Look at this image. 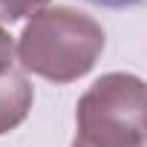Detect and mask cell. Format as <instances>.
Segmentation results:
<instances>
[{"mask_svg":"<svg viewBox=\"0 0 147 147\" xmlns=\"http://www.w3.org/2000/svg\"><path fill=\"white\" fill-rule=\"evenodd\" d=\"M104 43L107 38L98 20L69 6H49L26 23L18 40V61L32 75L69 84L95 66Z\"/></svg>","mask_w":147,"mask_h":147,"instance_id":"obj_1","label":"cell"},{"mask_svg":"<svg viewBox=\"0 0 147 147\" xmlns=\"http://www.w3.org/2000/svg\"><path fill=\"white\" fill-rule=\"evenodd\" d=\"M72 147H144V81L130 72L101 75L78 101Z\"/></svg>","mask_w":147,"mask_h":147,"instance_id":"obj_2","label":"cell"},{"mask_svg":"<svg viewBox=\"0 0 147 147\" xmlns=\"http://www.w3.org/2000/svg\"><path fill=\"white\" fill-rule=\"evenodd\" d=\"M32 101H35V90L23 78V72L9 69L0 75V136L26 121Z\"/></svg>","mask_w":147,"mask_h":147,"instance_id":"obj_3","label":"cell"},{"mask_svg":"<svg viewBox=\"0 0 147 147\" xmlns=\"http://www.w3.org/2000/svg\"><path fill=\"white\" fill-rule=\"evenodd\" d=\"M49 0H0V23H15L23 18H35L46 9Z\"/></svg>","mask_w":147,"mask_h":147,"instance_id":"obj_4","label":"cell"},{"mask_svg":"<svg viewBox=\"0 0 147 147\" xmlns=\"http://www.w3.org/2000/svg\"><path fill=\"white\" fill-rule=\"evenodd\" d=\"M12 61H15V43H12L9 32L0 26V75L12 69Z\"/></svg>","mask_w":147,"mask_h":147,"instance_id":"obj_5","label":"cell"},{"mask_svg":"<svg viewBox=\"0 0 147 147\" xmlns=\"http://www.w3.org/2000/svg\"><path fill=\"white\" fill-rule=\"evenodd\" d=\"M87 3H92V6H104V9H133V6L144 3V0H87Z\"/></svg>","mask_w":147,"mask_h":147,"instance_id":"obj_6","label":"cell"}]
</instances>
